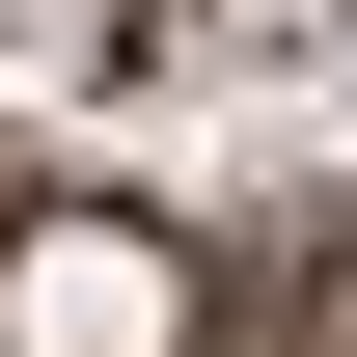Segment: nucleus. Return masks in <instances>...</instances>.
<instances>
[{
    "instance_id": "1",
    "label": "nucleus",
    "mask_w": 357,
    "mask_h": 357,
    "mask_svg": "<svg viewBox=\"0 0 357 357\" xmlns=\"http://www.w3.org/2000/svg\"><path fill=\"white\" fill-rule=\"evenodd\" d=\"M0 330H28V357H165V275H137V248H55Z\"/></svg>"
}]
</instances>
